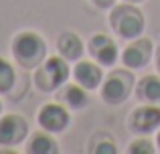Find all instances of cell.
Returning <instances> with one entry per match:
<instances>
[{"mask_svg": "<svg viewBox=\"0 0 160 154\" xmlns=\"http://www.w3.org/2000/svg\"><path fill=\"white\" fill-rule=\"evenodd\" d=\"M12 57L22 69H37L47 59L45 39L35 31H22L12 39Z\"/></svg>", "mask_w": 160, "mask_h": 154, "instance_id": "6da1fadb", "label": "cell"}, {"mask_svg": "<svg viewBox=\"0 0 160 154\" xmlns=\"http://www.w3.org/2000/svg\"><path fill=\"white\" fill-rule=\"evenodd\" d=\"M109 27L113 28L118 37L126 41H132L142 37L146 27L144 14L138 6H134V2H122L113 4L112 12H109Z\"/></svg>", "mask_w": 160, "mask_h": 154, "instance_id": "7a4b0ae2", "label": "cell"}, {"mask_svg": "<svg viewBox=\"0 0 160 154\" xmlns=\"http://www.w3.org/2000/svg\"><path fill=\"white\" fill-rule=\"evenodd\" d=\"M69 63L61 55H51L35 69V85L41 91H57L67 83L69 77Z\"/></svg>", "mask_w": 160, "mask_h": 154, "instance_id": "3957f363", "label": "cell"}, {"mask_svg": "<svg viewBox=\"0 0 160 154\" xmlns=\"http://www.w3.org/2000/svg\"><path fill=\"white\" fill-rule=\"evenodd\" d=\"M132 89H134V75L128 67L112 71L108 77H103L102 85H99L102 99L108 106H122L130 97Z\"/></svg>", "mask_w": 160, "mask_h": 154, "instance_id": "277c9868", "label": "cell"}, {"mask_svg": "<svg viewBox=\"0 0 160 154\" xmlns=\"http://www.w3.org/2000/svg\"><path fill=\"white\" fill-rule=\"evenodd\" d=\"M128 128L130 132L138 136H148L160 128V107L158 103H144L138 106L128 116Z\"/></svg>", "mask_w": 160, "mask_h": 154, "instance_id": "5b68a950", "label": "cell"}, {"mask_svg": "<svg viewBox=\"0 0 160 154\" xmlns=\"http://www.w3.org/2000/svg\"><path fill=\"white\" fill-rule=\"evenodd\" d=\"M37 122L43 130L51 132V134H57V132H63L71 122V114L69 107H65L61 102H51L45 103L43 107L37 114Z\"/></svg>", "mask_w": 160, "mask_h": 154, "instance_id": "8992f818", "label": "cell"}, {"mask_svg": "<svg viewBox=\"0 0 160 154\" xmlns=\"http://www.w3.org/2000/svg\"><path fill=\"white\" fill-rule=\"evenodd\" d=\"M28 134V122L20 114L0 116V146H16Z\"/></svg>", "mask_w": 160, "mask_h": 154, "instance_id": "52a82bcc", "label": "cell"}, {"mask_svg": "<svg viewBox=\"0 0 160 154\" xmlns=\"http://www.w3.org/2000/svg\"><path fill=\"white\" fill-rule=\"evenodd\" d=\"M154 55V45L150 39L146 37H138V39H132V43L124 49L122 53V63L128 69H142L150 63Z\"/></svg>", "mask_w": 160, "mask_h": 154, "instance_id": "ba28073f", "label": "cell"}, {"mask_svg": "<svg viewBox=\"0 0 160 154\" xmlns=\"http://www.w3.org/2000/svg\"><path fill=\"white\" fill-rule=\"evenodd\" d=\"M87 49H89V55L93 57L99 65H103V67L113 65L118 61V57H120L116 41H113L112 37H108V35H93L89 39Z\"/></svg>", "mask_w": 160, "mask_h": 154, "instance_id": "9c48e42d", "label": "cell"}, {"mask_svg": "<svg viewBox=\"0 0 160 154\" xmlns=\"http://www.w3.org/2000/svg\"><path fill=\"white\" fill-rule=\"evenodd\" d=\"M73 77L79 85H83L87 91L98 89L103 81V71L98 63L93 61H79L73 69Z\"/></svg>", "mask_w": 160, "mask_h": 154, "instance_id": "30bf717a", "label": "cell"}, {"mask_svg": "<svg viewBox=\"0 0 160 154\" xmlns=\"http://www.w3.org/2000/svg\"><path fill=\"white\" fill-rule=\"evenodd\" d=\"M57 102H61L65 107H69L71 112H77V110H83L87 107L89 103V95H87V89L83 85H79L77 81L75 83H65L61 87L57 95Z\"/></svg>", "mask_w": 160, "mask_h": 154, "instance_id": "8fae6325", "label": "cell"}, {"mask_svg": "<svg viewBox=\"0 0 160 154\" xmlns=\"http://www.w3.org/2000/svg\"><path fill=\"white\" fill-rule=\"evenodd\" d=\"M57 51L61 57H65L67 61H79L85 51V45H83L81 37L75 35L71 31H65L63 35H59L57 39Z\"/></svg>", "mask_w": 160, "mask_h": 154, "instance_id": "7c38bea8", "label": "cell"}, {"mask_svg": "<svg viewBox=\"0 0 160 154\" xmlns=\"http://www.w3.org/2000/svg\"><path fill=\"white\" fill-rule=\"evenodd\" d=\"M136 97L142 103H160V77L144 75L136 83Z\"/></svg>", "mask_w": 160, "mask_h": 154, "instance_id": "4fadbf2b", "label": "cell"}, {"mask_svg": "<svg viewBox=\"0 0 160 154\" xmlns=\"http://www.w3.org/2000/svg\"><path fill=\"white\" fill-rule=\"evenodd\" d=\"M27 152L28 154H57L59 152V144L51 136V132H47V130L35 132V134L28 138Z\"/></svg>", "mask_w": 160, "mask_h": 154, "instance_id": "5bb4252c", "label": "cell"}, {"mask_svg": "<svg viewBox=\"0 0 160 154\" xmlns=\"http://www.w3.org/2000/svg\"><path fill=\"white\" fill-rule=\"evenodd\" d=\"M14 83H16V71L12 67V63L0 57V95L10 93Z\"/></svg>", "mask_w": 160, "mask_h": 154, "instance_id": "9a60e30c", "label": "cell"}, {"mask_svg": "<svg viewBox=\"0 0 160 154\" xmlns=\"http://www.w3.org/2000/svg\"><path fill=\"white\" fill-rule=\"evenodd\" d=\"M98 144L99 146H91V152H95V154H113V152H118L116 142H113L108 134H103V132L98 134Z\"/></svg>", "mask_w": 160, "mask_h": 154, "instance_id": "2e32d148", "label": "cell"}, {"mask_svg": "<svg viewBox=\"0 0 160 154\" xmlns=\"http://www.w3.org/2000/svg\"><path fill=\"white\" fill-rule=\"evenodd\" d=\"M128 152L130 154H154V152H156V148L152 146V142H150L146 136H142V138L134 140V142L130 144Z\"/></svg>", "mask_w": 160, "mask_h": 154, "instance_id": "e0dca14e", "label": "cell"}, {"mask_svg": "<svg viewBox=\"0 0 160 154\" xmlns=\"http://www.w3.org/2000/svg\"><path fill=\"white\" fill-rule=\"evenodd\" d=\"M91 2H93L98 8H112L116 0H91Z\"/></svg>", "mask_w": 160, "mask_h": 154, "instance_id": "ac0fdd59", "label": "cell"}, {"mask_svg": "<svg viewBox=\"0 0 160 154\" xmlns=\"http://www.w3.org/2000/svg\"><path fill=\"white\" fill-rule=\"evenodd\" d=\"M154 59H156V69H158V73H160V47L156 49V53H154Z\"/></svg>", "mask_w": 160, "mask_h": 154, "instance_id": "d6986e66", "label": "cell"}, {"mask_svg": "<svg viewBox=\"0 0 160 154\" xmlns=\"http://www.w3.org/2000/svg\"><path fill=\"white\" fill-rule=\"evenodd\" d=\"M156 144H158V150H160V130L156 132Z\"/></svg>", "mask_w": 160, "mask_h": 154, "instance_id": "ffe728a7", "label": "cell"}, {"mask_svg": "<svg viewBox=\"0 0 160 154\" xmlns=\"http://www.w3.org/2000/svg\"><path fill=\"white\" fill-rule=\"evenodd\" d=\"M126 2H144V0H126Z\"/></svg>", "mask_w": 160, "mask_h": 154, "instance_id": "44dd1931", "label": "cell"}, {"mask_svg": "<svg viewBox=\"0 0 160 154\" xmlns=\"http://www.w3.org/2000/svg\"><path fill=\"white\" fill-rule=\"evenodd\" d=\"M0 112H2V102H0Z\"/></svg>", "mask_w": 160, "mask_h": 154, "instance_id": "7402d4cb", "label": "cell"}]
</instances>
